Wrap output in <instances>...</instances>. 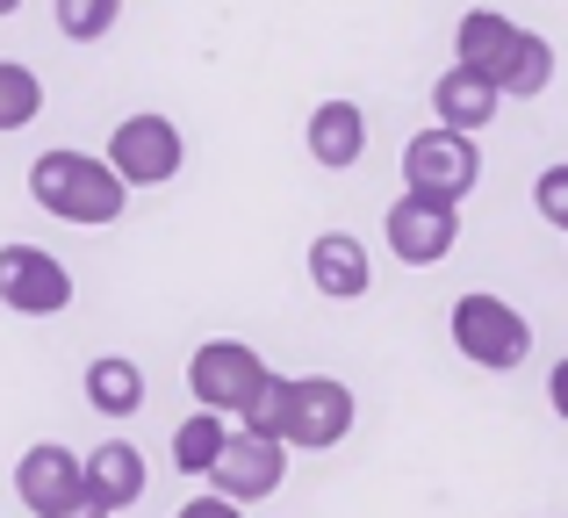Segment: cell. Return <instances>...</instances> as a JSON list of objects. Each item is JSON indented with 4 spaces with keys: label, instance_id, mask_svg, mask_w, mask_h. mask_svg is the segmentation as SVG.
<instances>
[{
    "label": "cell",
    "instance_id": "1",
    "mask_svg": "<svg viewBox=\"0 0 568 518\" xmlns=\"http://www.w3.org/2000/svg\"><path fill=\"white\" fill-rule=\"evenodd\" d=\"M454 58L475 72V80H489L504 101H532L547 94V80H555V43L532 37V29L504 22L497 8H468L454 29Z\"/></svg>",
    "mask_w": 568,
    "mask_h": 518
},
{
    "label": "cell",
    "instance_id": "2",
    "mask_svg": "<svg viewBox=\"0 0 568 518\" xmlns=\"http://www.w3.org/2000/svg\"><path fill=\"white\" fill-rule=\"evenodd\" d=\"M245 433H266V439L303 447V454H332L353 433V389L332 375H274L266 396L252 404Z\"/></svg>",
    "mask_w": 568,
    "mask_h": 518
},
{
    "label": "cell",
    "instance_id": "3",
    "mask_svg": "<svg viewBox=\"0 0 568 518\" xmlns=\"http://www.w3.org/2000/svg\"><path fill=\"white\" fill-rule=\"evenodd\" d=\"M29 202H37L43 216H58V224L101 231V224H115V216H123L130 187L109 173V159L58 144V152H43L37 166H29Z\"/></svg>",
    "mask_w": 568,
    "mask_h": 518
},
{
    "label": "cell",
    "instance_id": "4",
    "mask_svg": "<svg viewBox=\"0 0 568 518\" xmlns=\"http://www.w3.org/2000/svg\"><path fill=\"white\" fill-rule=\"evenodd\" d=\"M446 332H454V346L468 353L475 367H497V375H511V367L532 360V324L526 309H511L504 295L489 288H468L454 309H446Z\"/></svg>",
    "mask_w": 568,
    "mask_h": 518
},
{
    "label": "cell",
    "instance_id": "5",
    "mask_svg": "<svg viewBox=\"0 0 568 518\" xmlns=\"http://www.w3.org/2000/svg\"><path fill=\"white\" fill-rule=\"evenodd\" d=\"M266 382H274V367H266L245 338H209V346H194V360H187L194 404L216 410V418H252V404L266 396Z\"/></svg>",
    "mask_w": 568,
    "mask_h": 518
},
{
    "label": "cell",
    "instance_id": "6",
    "mask_svg": "<svg viewBox=\"0 0 568 518\" xmlns=\"http://www.w3.org/2000/svg\"><path fill=\"white\" fill-rule=\"evenodd\" d=\"M475 181H483V152H475V138H460V130H417L410 144H403V195H425V202H446V210H460V202L475 195Z\"/></svg>",
    "mask_w": 568,
    "mask_h": 518
},
{
    "label": "cell",
    "instance_id": "7",
    "mask_svg": "<svg viewBox=\"0 0 568 518\" xmlns=\"http://www.w3.org/2000/svg\"><path fill=\"white\" fill-rule=\"evenodd\" d=\"M187 159V138L173 130V115H123L109 130V173L123 187H166Z\"/></svg>",
    "mask_w": 568,
    "mask_h": 518
},
{
    "label": "cell",
    "instance_id": "8",
    "mask_svg": "<svg viewBox=\"0 0 568 518\" xmlns=\"http://www.w3.org/2000/svg\"><path fill=\"white\" fill-rule=\"evenodd\" d=\"M14 497H22L29 518H65L87 497V454H72L65 439H37L14 461Z\"/></svg>",
    "mask_w": 568,
    "mask_h": 518
},
{
    "label": "cell",
    "instance_id": "9",
    "mask_svg": "<svg viewBox=\"0 0 568 518\" xmlns=\"http://www.w3.org/2000/svg\"><path fill=\"white\" fill-rule=\"evenodd\" d=\"M209 483H216V497H231V505H260V497H274L281 483H288V447L237 425V433L223 439V454H216V468H209Z\"/></svg>",
    "mask_w": 568,
    "mask_h": 518
},
{
    "label": "cell",
    "instance_id": "10",
    "mask_svg": "<svg viewBox=\"0 0 568 518\" xmlns=\"http://www.w3.org/2000/svg\"><path fill=\"white\" fill-rule=\"evenodd\" d=\"M0 303L14 317H58L72 309V274L43 245H0Z\"/></svg>",
    "mask_w": 568,
    "mask_h": 518
},
{
    "label": "cell",
    "instance_id": "11",
    "mask_svg": "<svg viewBox=\"0 0 568 518\" xmlns=\"http://www.w3.org/2000/svg\"><path fill=\"white\" fill-rule=\"evenodd\" d=\"M382 231H388V253H396L403 266H439L460 245V210L425 202V195H396L388 216H382Z\"/></svg>",
    "mask_w": 568,
    "mask_h": 518
},
{
    "label": "cell",
    "instance_id": "12",
    "mask_svg": "<svg viewBox=\"0 0 568 518\" xmlns=\"http://www.w3.org/2000/svg\"><path fill=\"white\" fill-rule=\"evenodd\" d=\"M303 144H310V159H317L324 173L361 166V152H367V115H361V101H317V109H310Z\"/></svg>",
    "mask_w": 568,
    "mask_h": 518
},
{
    "label": "cell",
    "instance_id": "13",
    "mask_svg": "<svg viewBox=\"0 0 568 518\" xmlns=\"http://www.w3.org/2000/svg\"><path fill=\"white\" fill-rule=\"evenodd\" d=\"M144 483H152V468H144V454L130 447V439H101V447L87 454V497H94L101 511H130L144 497Z\"/></svg>",
    "mask_w": 568,
    "mask_h": 518
},
{
    "label": "cell",
    "instance_id": "14",
    "mask_svg": "<svg viewBox=\"0 0 568 518\" xmlns=\"http://www.w3.org/2000/svg\"><path fill=\"white\" fill-rule=\"evenodd\" d=\"M497 87L475 80L468 65H446L439 80H432V115H439V130H460V138H475V130L497 123Z\"/></svg>",
    "mask_w": 568,
    "mask_h": 518
},
{
    "label": "cell",
    "instance_id": "15",
    "mask_svg": "<svg viewBox=\"0 0 568 518\" xmlns=\"http://www.w3.org/2000/svg\"><path fill=\"white\" fill-rule=\"evenodd\" d=\"M310 281H317V295H332V303H353V295H367V281H375V266H367V245L346 238V231H324V238L310 245Z\"/></svg>",
    "mask_w": 568,
    "mask_h": 518
},
{
    "label": "cell",
    "instance_id": "16",
    "mask_svg": "<svg viewBox=\"0 0 568 518\" xmlns=\"http://www.w3.org/2000/svg\"><path fill=\"white\" fill-rule=\"evenodd\" d=\"M87 404H94L101 418H138L144 410V367L123 360V353H101V360L87 367Z\"/></svg>",
    "mask_w": 568,
    "mask_h": 518
},
{
    "label": "cell",
    "instance_id": "17",
    "mask_svg": "<svg viewBox=\"0 0 568 518\" xmlns=\"http://www.w3.org/2000/svg\"><path fill=\"white\" fill-rule=\"evenodd\" d=\"M223 439H231V418H216V410H194V418L173 425V468L181 476H209L223 454Z\"/></svg>",
    "mask_w": 568,
    "mask_h": 518
},
{
    "label": "cell",
    "instance_id": "18",
    "mask_svg": "<svg viewBox=\"0 0 568 518\" xmlns=\"http://www.w3.org/2000/svg\"><path fill=\"white\" fill-rule=\"evenodd\" d=\"M37 115H43V80L29 65H14V58H0V138L37 123Z\"/></svg>",
    "mask_w": 568,
    "mask_h": 518
},
{
    "label": "cell",
    "instance_id": "19",
    "mask_svg": "<svg viewBox=\"0 0 568 518\" xmlns=\"http://www.w3.org/2000/svg\"><path fill=\"white\" fill-rule=\"evenodd\" d=\"M115 14H123V0H58V29L72 43H101L115 29Z\"/></svg>",
    "mask_w": 568,
    "mask_h": 518
},
{
    "label": "cell",
    "instance_id": "20",
    "mask_svg": "<svg viewBox=\"0 0 568 518\" xmlns=\"http://www.w3.org/2000/svg\"><path fill=\"white\" fill-rule=\"evenodd\" d=\"M532 210H540L555 231H568V166H547L540 181H532Z\"/></svg>",
    "mask_w": 568,
    "mask_h": 518
},
{
    "label": "cell",
    "instance_id": "21",
    "mask_svg": "<svg viewBox=\"0 0 568 518\" xmlns=\"http://www.w3.org/2000/svg\"><path fill=\"white\" fill-rule=\"evenodd\" d=\"M173 518H245V505H231V497H216V490H202V497H187Z\"/></svg>",
    "mask_w": 568,
    "mask_h": 518
},
{
    "label": "cell",
    "instance_id": "22",
    "mask_svg": "<svg viewBox=\"0 0 568 518\" xmlns=\"http://www.w3.org/2000/svg\"><path fill=\"white\" fill-rule=\"evenodd\" d=\"M547 404H555V410H561V418H568V360L555 367V375H547Z\"/></svg>",
    "mask_w": 568,
    "mask_h": 518
},
{
    "label": "cell",
    "instance_id": "23",
    "mask_svg": "<svg viewBox=\"0 0 568 518\" xmlns=\"http://www.w3.org/2000/svg\"><path fill=\"white\" fill-rule=\"evenodd\" d=\"M65 518H109V511H101V505H94V497H80V505H72Z\"/></svg>",
    "mask_w": 568,
    "mask_h": 518
},
{
    "label": "cell",
    "instance_id": "24",
    "mask_svg": "<svg viewBox=\"0 0 568 518\" xmlns=\"http://www.w3.org/2000/svg\"><path fill=\"white\" fill-rule=\"evenodd\" d=\"M14 8H22V0H0V14H14Z\"/></svg>",
    "mask_w": 568,
    "mask_h": 518
}]
</instances>
